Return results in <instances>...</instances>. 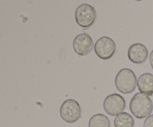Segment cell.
Wrapping results in <instances>:
<instances>
[{
    "label": "cell",
    "instance_id": "9",
    "mask_svg": "<svg viewBox=\"0 0 153 127\" xmlns=\"http://www.w3.org/2000/svg\"><path fill=\"white\" fill-rule=\"evenodd\" d=\"M137 88L140 93L147 96L153 95V75L143 73L137 80Z\"/></svg>",
    "mask_w": 153,
    "mask_h": 127
},
{
    "label": "cell",
    "instance_id": "2",
    "mask_svg": "<svg viewBox=\"0 0 153 127\" xmlns=\"http://www.w3.org/2000/svg\"><path fill=\"white\" fill-rule=\"evenodd\" d=\"M137 81L135 74L131 70L124 68L120 70L115 78V85L122 94H131L135 90Z\"/></svg>",
    "mask_w": 153,
    "mask_h": 127
},
{
    "label": "cell",
    "instance_id": "10",
    "mask_svg": "<svg viewBox=\"0 0 153 127\" xmlns=\"http://www.w3.org/2000/svg\"><path fill=\"white\" fill-rule=\"evenodd\" d=\"M134 120L130 114L122 112L115 117V127H134Z\"/></svg>",
    "mask_w": 153,
    "mask_h": 127
},
{
    "label": "cell",
    "instance_id": "4",
    "mask_svg": "<svg viewBox=\"0 0 153 127\" xmlns=\"http://www.w3.org/2000/svg\"><path fill=\"white\" fill-rule=\"evenodd\" d=\"M60 115L65 122L73 123L80 119L82 108L76 100L69 99L65 100L60 108Z\"/></svg>",
    "mask_w": 153,
    "mask_h": 127
},
{
    "label": "cell",
    "instance_id": "13",
    "mask_svg": "<svg viewBox=\"0 0 153 127\" xmlns=\"http://www.w3.org/2000/svg\"><path fill=\"white\" fill-rule=\"evenodd\" d=\"M149 62H150V65L153 69V50L152 51L150 54V56H149Z\"/></svg>",
    "mask_w": 153,
    "mask_h": 127
},
{
    "label": "cell",
    "instance_id": "1",
    "mask_svg": "<svg viewBox=\"0 0 153 127\" xmlns=\"http://www.w3.org/2000/svg\"><path fill=\"white\" fill-rule=\"evenodd\" d=\"M131 114L137 119H143L150 116L153 110L151 99L142 93H137L131 98L129 103Z\"/></svg>",
    "mask_w": 153,
    "mask_h": 127
},
{
    "label": "cell",
    "instance_id": "7",
    "mask_svg": "<svg viewBox=\"0 0 153 127\" xmlns=\"http://www.w3.org/2000/svg\"><path fill=\"white\" fill-rule=\"evenodd\" d=\"M94 47V41L91 36L86 33L79 34L73 40V49L80 56H85L91 52Z\"/></svg>",
    "mask_w": 153,
    "mask_h": 127
},
{
    "label": "cell",
    "instance_id": "11",
    "mask_svg": "<svg viewBox=\"0 0 153 127\" xmlns=\"http://www.w3.org/2000/svg\"><path fill=\"white\" fill-rule=\"evenodd\" d=\"M89 127H111V123L107 116L102 114H97L90 119Z\"/></svg>",
    "mask_w": 153,
    "mask_h": 127
},
{
    "label": "cell",
    "instance_id": "3",
    "mask_svg": "<svg viewBox=\"0 0 153 127\" xmlns=\"http://www.w3.org/2000/svg\"><path fill=\"white\" fill-rule=\"evenodd\" d=\"M75 17L78 25L87 29L96 21L97 12L92 5L84 3L79 5L76 10Z\"/></svg>",
    "mask_w": 153,
    "mask_h": 127
},
{
    "label": "cell",
    "instance_id": "8",
    "mask_svg": "<svg viewBox=\"0 0 153 127\" xmlns=\"http://www.w3.org/2000/svg\"><path fill=\"white\" fill-rule=\"evenodd\" d=\"M149 55L147 48L142 43H134L128 50V58L134 64H143Z\"/></svg>",
    "mask_w": 153,
    "mask_h": 127
},
{
    "label": "cell",
    "instance_id": "12",
    "mask_svg": "<svg viewBox=\"0 0 153 127\" xmlns=\"http://www.w3.org/2000/svg\"><path fill=\"white\" fill-rule=\"evenodd\" d=\"M143 127H153V114L146 118L143 124Z\"/></svg>",
    "mask_w": 153,
    "mask_h": 127
},
{
    "label": "cell",
    "instance_id": "5",
    "mask_svg": "<svg viewBox=\"0 0 153 127\" xmlns=\"http://www.w3.org/2000/svg\"><path fill=\"white\" fill-rule=\"evenodd\" d=\"M104 110L111 116H117L122 113L126 108V101L123 97L118 94L108 96L103 103Z\"/></svg>",
    "mask_w": 153,
    "mask_h": 127
},
{
    "label": "cell",
    "instance_id": "6",
    "mask_svg": "<svg viewBox=\"0 0 153 127\" xmlns=\"http://www.w3.org/2000/svg\"><path fill=\"white\" fill-rule=\"evenodd\" d=\"M94 50L96 55L101 59H110L116 52V44L110 37H102L96 42Z\"/></svg>",
    "mask_w": 153,
    "mask_h": 127
}]
</instances>
